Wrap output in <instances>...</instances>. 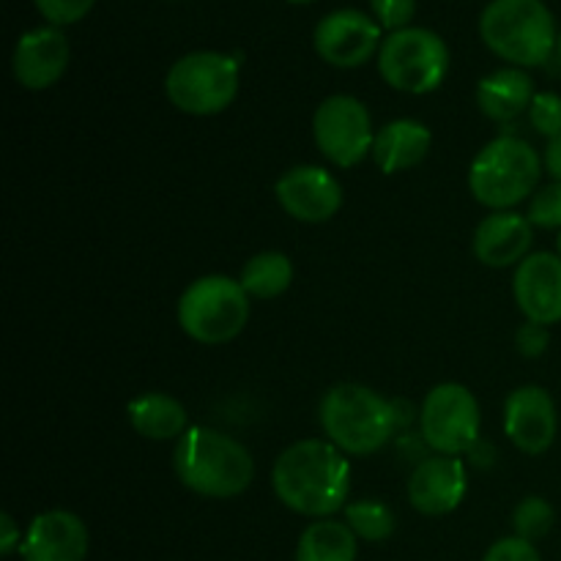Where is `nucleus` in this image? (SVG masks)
<instances>
[{
	"mask_svg": "<svg viewBox=\"0 0 561 561\" xmlns=\"http://www.w3.org/2000/svg\"><path fill=\"white\" fill-rule=\"evenodd\" d=\"M272 491L290 513L312 520L332 518L348 502V455L327 438H301L274 460Z\"/></svg>",
	"mask_w": 561,
	"mask_h": 561,
	"instance_id": "1",
	"label": "nucleus"
},
{
	"mask_svg": "<svg viewBox=\"0 0 561 561\" xmlns=\"http://www.w3.org/2000/svg\"><path fill=\"white\" fill-rule=\"evenodd\" d=\"M274 197L290 219L323 225L343 208V186L321 164H296L274 184Z\"/></svg>",
	"mask_w": 561,
	"mask_h": 561,
	"instance_id": "12",
	"label": "nucleus"
},
{
	"mask_svg": "<svg viewBox=\"0 0 561 561\" xmlns=\"http://www.w3.org/2000/svg\"><path fill=\"white\" fill-rule=\"evenodd\" d=\"M378 75L389 88L425 96L442 88L449 71V47L431 27L411 25L383 38L376 55Z\"/></svg>",
	"mask_w": 561,
	"mask_h": 561,
	"instance_id": "8",
	"label": "nucleus"
},
{
	"mask_svg": "<svg viewBox=\"0 0 561 561\" xmlns=\"http://www.w3.org/2000/svg\"><path fill=\"white\" fill-rule=\"evenodd\" d=\"M250 296L228 274L192 279L175 305L181 332L201 345L233 343L250 321Z\"/></svg>",
	"mask_w": 561,
	"mask_h": 561,
	"instance_id": "6",
	"label": "nucleus"
},
{
	"mask_svg": "<svg viewBox=\"0 0 561 561\" xmlns=\"http://www.w3.org/2000/svg\"><path fill=\"white\" fill-rule=\"evenodd\" d=\"M480 36L496 58L535 69L557 53L559 31L542 0H491L480 14Z\"/></svg>",
	"mask_w": 561,
	"mask_h": 561,
	"instance_id": "4",
	"label": "nucleus"
},
{
	"mask_svg": "<svg viewBox=\"0 0 561 561\" xmlns=\"http://www.w3.org/2000/svg\"><path fill=\"white\" fill-rule=\"evenodd\" d=\"M345 524L356 535V540L365 542H383L394 535V513L389 504L378 499H362V502L345 504Z\"/></svg>",
	"mask_w": 561,
	"mask_h": 561,
	"instance_id": "24",
	"label": "nucleus"
},
{
	"mask_svg": "<svg viewBox=\"0 0 561 561\" xmlns=\"http://www.w3.org/2000/svg\"><path fill=\"white\" fill-rule=\"evenodd\" d=\"M535 225L526 214L491 211L474 228L471 250L474 257L488 268H510L531 255Z\"/></svg>",
	"mask_w": 561,
	"mask_h": 561,
	"instance_id": "18",
	"label": "nucleus"
},
{
	"mask_svg": "<svg viewBox=\"0 0 561 561\" xmlns=\"http://www.w3.org/2000/svg\"><path fill=\"white\" fill-rule=\"evenodd\" d=\"M33 5L47 20V25L66 27L85 20L93 5H96V0H33Z\"/></svg>",
	"mask_w": 561,
	"mask_h": 561,
	"instance_id": "28",
	"label": "nucleus"
},
{
	"mask_svg": "<svg viewBox=\"0 0 561 561\" xmlns=\"http://www.w3.org/2000/svg\"><path fill=\"white\" fill-rule=\"evenodd\" d=\"M433 148V131L422 121L414 118H394L376 129L373 140V164L381 173L394 175L416 168L425 162Z\"/></svg>",
	"mask_w": 561,
	"mask_h": 561,
	"instance_id": "19",
	"label": "nucleus"
},
{
	"mask_svg": "<svg viewBox=\"0 0 561 561\" xmlns=\"http://www.w3.org/2000/svg\"><path fill=\"white\" fill-rule=\"evenodd\" d=\"M370 9L378 25L394 33L411 27L416 14V0H370Z\"/></svg>",
	"mask_w": 561,
	"mask_h": 561,
	"instance_id": "29",
	"label": "nucleus"
},
{
	"mask_svg": "<svg viewBox=\"0 0 561 561\" xmlns=\"http://www.w3.org/2000/svg\"><path fill=\"white\" fill-rule=\"evenodd\" d=\"M553 520H557V513H553L551 502L542 496H526L520 499L518 507L513 513V529L515 537L520 540L537 542L553 529Z\"/></svg>",
	"mask_w": 561,
	"mask_h": 561,
	"instance_id": "25",
	"label": "nucleus"
},
{
	"mask_svg": "<svg viewBox=\"0 0 561 561\" xmlns=\"http://www.w3.org/2000/svg\"><path fill=\"white\" fill-rule=\"evenodd\" d=\"M241 88V64L236 55L197 49L175 60L164 77V96L179 113L208 118L236 102Z\"/></svg>",
	"mask_w": 561,
	"mask_h": 561,
	"instance_id": "7",
	"label": "nucleus"
},
{
	"mask_svg": "<svg viewBox=\"0 0 561 561\" xmlns=\"http://www.w3.org/2000/svg\"><path fill=\"white\" fill-rule=\"evenodd\" d=\"M239 283L250 299H279V296L294 285V263H290V257L285 255V252H257V255H252L250 261L241 266Z\"/></svg>",
	"mask_w": 561,
	"mask_h": 561,
	"instance_id": "23",
	"label": "nucleus"
},
{
	"mask_svg": "<svg viewBox=\"0 0 561 561\" xmlns=\"http://www.w3.org/2000/svg\"><path fill=\"white\" fill-rule=\"evenodd\" d=\"M537 96L535 80L518 66H504L482 77L477 85V107L493 124H513L524 113H529L531 99Z\"/></svg>",
	"mask_w": 561,
	"mask_h": 561,
	"instance_id": "20",
	"label": "nucleus"
},
{
	"mask_svg": "<svg viewBox=\"0 0 561 561\" xmlns=\"http://www.w3.org/2000/svg\"><path fill=\"white\" fill-rule=\"evenodd\" d=\"M69 38L64 27L42 25L22 33L11 55V75L25 91H47L69 69Z\"/></svg>",
	"mask_w": 561,
	"mask_h": 561,
	"instance_id": "14",
	"label": "nucleus"
},
{
	"mask_svg": "<svg viewBox=\"0 0 561 561\" xmlns=\"http://www.w3.org/2000/svg\"><path fill=\"white\" fill-rule=\"evenodd\" d=\"M542 157L531 142L515 135H499L477 153L469 168V192L491 211H515L540 190Z\"/></svg>",
	"mask_w": 561,
	"mask_h": 561,
	"instance_id": "5",
	"label": "nucleus"
},
{
	"mask_svg": "<svg viewBox=\"0 0 561 561\" xmlns=\"http://www.w3.org/2000/svg\"><path fill=\"white\" fill-rule=\"evenodd\" d=\"M557 255L561 257V230H559V236H557Z\"/></svg>",
	"mask_w": 561,
	"mask_h": 561,
	"instance_id": "35",
	"label": "nucleus"
},
{
	"mask_svg": "<svg viewBox=\"0 0 561 561\" xmlns=\"http://www.w3.org/2000/svg\"><path fill=\"white\" fill-rule=\"evenodd\" d=\"M482 561H542L535 542L520 540V537H502L485 551Z\"/></svg>",
	"mask_w": 561,
	"mask_h": 561,
	"instance_id": "30",
	"label": "nucleus"
},
{
	"mask_svg": "<svg viewBox=\"0 0 561 561\" xmlns=\"http://www.w3.org/2000/svg\"><path fill=\"white\" fill-rule=\"evenodd\" d=\"M504 436L518 453L542 455L553 447L559 433V414L551 392L537 383L513 389L504 400Z\"/></svg>",
	"mask_w": 561,
	"mask_h": 561,
	"instance_id": "13",
	"label": "nucleus"
},
{
	"mask_svg": "<svg viewBox=\"0 0 561 561\" xmlns=\"http://www.w3.org/2000/svg\"><path fill=\"white\" fill-rule=\"evenodd\" d=\"M480 403L463 383H436L422 400L420 436L425 438L433 455H449V458L469 455L480 442Z\"/></svg>",
	"mask_w": 561,
	"mask_h": 561,
	"instance_id": "9",
	"label": "nucleus"
},
{
	"mask_svg": "<svg viewBox=\"0 0 561 561\" xmlns=\"http://www.w3.org/2000/svg\"><path fill=\"white\" fill-rule=\"evenodd\" d=\"M383 27L376 16L359 9H337L323 16L312 31V47L323 64L334 69H359L378 55Z\"/></svg>",
	"mask_w": 561,
	"mask_h": 561,
	"instance_id": "11",
	"label": "nucleus"
},
{
	"mask_svg": "<svg viewBox=\"0 0 561 561\" xmlns=\"http://www.w3.org/2000/svg\"><path fill=\"white\" fill-rule=\"evenodd\" d=\"M548 345H551V332H548V327H542V323L526 321L524 327H518V332H515V348H518V354L524 356V359H540L548 351Z\"/></svg>",
	"mask_w": 561,
	"mask_h": 561,
	"instance_id": "31",
	"label": "nucleus"
},
{
	"mask_svg": "<svg viewBox=\"0 0 561 561\" xmlns=\"http://www.w3.org/2000/svg\"><path fill=\"white\" fill-rule=\"evenodd\" d=\"M288 3H296V5H305V3H316V0H288Z\"/></svg>",
	"mask_w": 561,
	"mask_h": 561,
	"instance_id": "34",
	"label": "nucleus"
},
{
	"mask_svg": "<svg viewBox=\"0 0 561 561\" xmlns=\"http://www.w3.org/2000/svg\"><path fill=\"white\" fill-rule=\"evenodd\" d=\"M318 422L327 442L354 458L383 449L398 431L392 400L354 381L334 383L327 389L318 405Z\"/></svg>",
	"mask_w": 561,
	"mask_h": 561,
	"instance_id": "3",
	"label": "nucleus"
},
{
	"mask_svg": "<svg viewBox=\"0 0 561 561\" xmlns=\"http://www.w3.org/2000/svg\"><path fill=\"white\" fill-rule=\"evenodd\" d=\"M557 55H559V60H561V33H559V44H557Z\"/></svg>",
	"mask_w": 561,
	"mask_h": 561,
	"instance_id": "36",
	"label": "nucleus"
},
{
	"mask_svg": "<svg viewBox=\"0 0 561 561\" xmlns=\"http://www.w3.org/2000/svg\"><path fill=\"white\" fill-rule=\"evenodd\" d=\"M22 529L16 526V520L11 518V513H3L0 515V553L3 557H11V553H20V546H22Z\"/></svg>",
	"mask_w": 561,
	"mask_h": 561,
	"instance_id": "32",
	"label": "nucleus"
},
{
	"mask_svg": "<svg viewBox=\"0 0 561 561\" xmlns=\"http://www.w3.org/2000/svg\"><path fill=\"white\" fill-rule=\"evenodd\" d=\"M513 296L526 321L553 327L561 321V257L557 252H531L515 266Z\"/></svg>",
	"mask_w": 561,
	"mask_h": 561,
	"instance_id": "17",
	"label": "nucleus"
},
{
	"mask_svg": "<svg viewBox=\"0 0 561 561\" xmlns=\"http://www.w3.org/2000/svg\"><path fill=\"white\" fill-rule=\"evenodd\" d=\"M91 535L85 520L69 510H47L27 524L22 537V561H85Z\"/></svg>",
	"mask_w": 561,
	"mask_h": 561,
	"instance_id": "16",
	"label": "nucleus"
},
{
	"mask_svg": "<svg viewBox=\"0 0 561 561\" xmlns=\"http://www.w3.org/2000/svg\"><path fill=\"white\" fill-rule=\"evenodd\" d=\"M409 502L411 507L427 518H442L455 513L463 504L469 491V474L460 458L449 455H431L414 466L409 477Z\"/></svg>",
	"mask_w": 561,
	"mask_h": 561,
	"instance_id": "15",
	"label": "nucleus"
},
{
	"mask_svg": "<svg viewBox=\"0 0 561 561\" xmlns=\"http://www.w3.org/2000/svg\"><path fill=\"white\" fill-rule=\"evenodd\" d=\"M526 217L535 228L542 230H561V184L551 181V184L540 186V190L531 195L529 208H526Z\"/></svg>",
	"mask_w": 561,
	"mask_h": 561,
	"instance_id": "26",
	"label": "nucleus"
},
{
	"mask_svg": "<svg viewBox=\"0 0 561 561\" xmlns=\"http://www.w3.org/2000/svg\"><path fill=\"white\" fill-rule=\"evenodd\" d=\"M312 140L327 162L351 170L373 153V115L351 93L327 96L312 113Z\"/></svg>",
	"mask_w": 561,
	"mask_h": 561,
	"instance_id": "10",
	"label": "nucleus"
},
{
	"mask_svg": "<svg viewBox=\"0 0 561 561\" xmlns=\"http://www.w3.org/2000/svg\"><path fill=\"white\" fill-rule=\"evenodd\" d=\"M173 469L181 485L203 499H236L255 480L250 449L208 425H192L175 442Z\"/></svg>",
	"mask_w": 561,
	"mask_h": 561,
	"instance_id": "2",
	"label": "nucleus"
},
{
	"mask_svg": "<svg viewBox=\"0 0 561 561\" xmlns=\"http://www.w3.org/2000/svg\"><path fill=\"white\" fill-rule=\"evenodd\" d=\"M359 540L345 520H312L299 537L296 561H356Z\"/></svg>",
	"mask_w": 561,
	"mask_h": 561,
	"instance_id": "22",
	"label": "nucleus"
},
{
	"mask_svg": "<svg viewBox=\"0 0 561 561\" xmlns=\"http://www.w3.org/2000/svg\"><path fill=\"white\" fill-rule=\"evenodd\" d=\"M542 164H546L548 175H551L553 181H559V184H561V137H553V140H548L546 153H542Z\"/></svg>",
	"mask_w": 561,
	"mask_h": 561,
	"instance_id": "33",
	"label": "nucleus"
},
{
	"mask_svg": "<svg viewBox=\"0 0 561 561\" xmlns=\"http://www.w3.org/2000/svg\"><path fill=\"white\" fill-rule=\"evenodd\" d=\"M529 124L537 135H542L546 140L561 137V96L553 91H540L531 99L529 107Z\"/></svg>",
	"mask_w": 561,
	"mask_h": 561,
	"instance_id": "27",
	"label": "nucleus"
},
{
	"mask_svg": "<svg viewBox=\"0 0 561 561\" xmlns=\"http://www.w3.org/2000/svg\"><path fill=\"white\" fill-rule=\"evenodd\" d=\"M126 416L137 436L148 442H179L190 431L184 403L168 392H142L126 405Z\"/></svg>",
	"mask_w": 561,
	"mask_h": 561,
	"instance_id": "21",
	"label": "nucleus"
}]
</instances>
